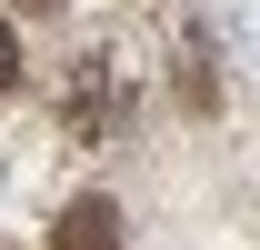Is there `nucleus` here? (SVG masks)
<instances>
[{
  "label": "nucleus",
  "instance_id": "3",
  "mask_svg": "<svg viewBox=\"0 0 260 250\" xmlns=\"http://www.w3.org/2000/svg\"><path fill=\"white\" fill-rule=\"evenodd\" d=\"M20 10H50V0H20Z\"/></svg>",
  "mask_w": 260,
  "mask_h": 250
},
{
  "label": "nucleus",
  "instance_id": "1",
  "mask_svg": "<svg viewBox=\"0 0 260 250\" xmlns=\"http://www.w3.org/2000/svg\"><path fill=\"white\" fill-rule=\"evenodd\" d=\"M50 250H120V210L110 200H70L50 220Z\"/></svg>",
  "mask_w": 260,
  "mask_h": 250
},
{
  "label": "nucleus",
  "instance_id": "2",
  "mask_svg": "<svg viewBox=\"0 0 260 250\" xmlns=\"http://www.w3.org/2000/svg\"><path fill=\"white\" fill-rule=\"evenodd\" d=\"M10 80H20V40H10V20H0V100H10Z\"/></svg>",
  "mask_w": 260,
  "mask_h": 250
}]
</instances>
